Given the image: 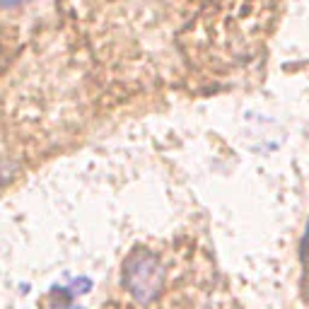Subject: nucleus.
I'll use <instances>...</instances> for the list:
<instances>
[{"instance_id":"1","label":"nucleus","mask_w":309,"mask_h":309,"mask_svg":"<svg viewBox=\"0 0 309 309\" xmlns=\"http://www.w3.org/2000/svg\"><path fill=\"white\" fill-rule=\"evenodd\" d=\"M123 287L140 304L157 300L165 287V266L152 251L138 249L123 263Z\"/></svg>"},{"instance_id":"2","label":"nucleus","mask_w":309,"mask_h":309,"mask_svg":"<svg viewBox=\"0 0 309 309\" xmlns=\"http://www.w3.org/2000/svg\"><path fill=\"white\" fill-rule=\"evenodd\" d=\"M27 3H32V0H0V10H5V12H10V10L24 8Z\"/></svg>"}]
</instances>
